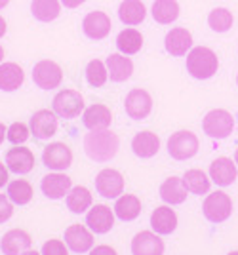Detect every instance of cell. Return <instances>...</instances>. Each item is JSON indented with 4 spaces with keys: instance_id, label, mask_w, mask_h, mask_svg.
<instances>
[{
    "instance_id": "cell-1",
    "label": "cell",
    "mask_w": 238,
    "mask_h": 255,
    "mask_svg": "<svg viewBox=\"0 0 238 255\" xmlns=\"http://www.w3.org/2000/svg\"><path fill=\"white\" fill-rule=\"evenodd\" d=\"M120 139L111 129H90L84 137V150L96 162H109L119 152Z\"/></svg>"
},
{
    "instance_id": "cell-2",
    "label": "cell",
    "mask_w": 238,
    "mask_h": 255,
    "mask_svg": "<svg viewBox=\"0 0 238 255\" xmlns=\"http://www.w3.org/2000/svg\"><path fill=\"white\" fill-rule=\"evenodd\" d=\"M217 69H219V59L214 50L206 46H196L187 53V71L193 78L208 80L216 75Z\"/></svg>"
},
{
    "instance_id": "cell-3",
    "label": "cell",
    "mask_w": 238,
    "mask_h": 255,
    "mask_svg": "<svg viewBox=\"0 0 238 255\" xmlns=\"http://www.w3.org/2000/svg\"><path fill=\"white\" fill-rule=\"evenodd\" d=\"M204 217L212 223H223L233 213V200L225 191H214L206 196L202 204Z\"/></svg>"
},
{
    "instance_id": "cell-4",
    "label": "cell",
    "mask_w": 238,
    "mask_h": 255,
    "mask_svg": "<svg viewBox=\"0 0 238 255\" xmlns=\"http://www.w3.org/2000/svg\"><path fill=\"white\" fill-rule=\"evenodd\" d=\"M204 133L214 139H225L235 129V118L225 109H214L210 111L202 120Z\"/></svg>"
},
{
    "instance_id": "cell-5",
    "label": "cell",
    "mask_w": 238,
    "mask_h": 255,
    "mask_svg": "<svg viewBox=\"0 0 238 255\" xmlns=\"http://www.w3.org/2000/svg\"><path fill=\"white\" fill-rule=\"evenodd\" d=\"M168 152L175 160H189L198 152V137L189 129H179L168 139Z\"/></svg>"
},
{
    "instance_id": "cell-6",
    "label": "cell",
    "mask_w": 238,
    "mask_h": 255,
    "mask_svg": "<svg viewBox=\"0 0 238 255\" xmlns=\"http://www.w3.org/2000/svg\"><path fill=\"white\" fill-rule=\"evenodd\" d=\"M54 113L61 118H76L84 113V97L76 90H61L54 97Z\"/></svg>"
},
{
    "instance_id": "cell-7",
    "label": "cell",
    "mask_w": 238,
    "mask_h": 255,
    "mask_svg": "<svg viewBox=\"0 0 238 255\" xmlns=\"http://www.w3.org/2000/svg\"><path fill=\"white\" fill-rule=\"evenodd\" d=\"M33 80L34 84L42 90H54L63 82V71L52 59H42L34 65Z\"/></svg>"
},
{
    "instance_id": "cell-8",
    "label": "cell",
    "mask_w": 238,
    "mask_h": 255,
    "mask_svg": "<svg viewBox=\"0 0 238 255\" xmlns=\"http://www.w3.org/2000/svg\"><path fill=\"white\" fill-rule=\"evenodd\" d=\"M124 109H126V115L133 120H143L151 115L152 111V97L147 90L143 88H133L130 94L126 96L124 101Z\"/></svg>"
},
{
    "instance_id": "cell-9",
    "label": "cell",
    "mask_w": 238,
    "mask_h": 255,
    "mask_svg": "<svg viewBox=\"0 0 238 255\" xmlns=\"http://www.w3.org/2000/svg\"><path fill=\"white\" fill-rule=\"evenodd\" d=\"M42 160L50 170L63 171L73 164V150L65 143L55 141V143H50V145L44 147Z\"/></svg>"
},
{
    "instance_id": "cell-10",
    "label": "cell",
    "mask_w": 238,
    "mask_h": 255,
    "mask_svg": "<svg viewBox=\"0 0 238 255\" xmlns=\"http://www.w3.org/2000/svg\"><path fill=\"white\" fill-rule=\"evenodd\" d=\"M96 189L105 198H119L124 192V175L119 170L105 168L96 177Z\"/></svg>"
},
{
    "instance_id": "cell-11",
    "label": "cell",
    "mask_w": 238,
    "mask_h": 255,
    "mask_svg": "<svg viewBox=\"0 0 238 255\" xmlns=\"http://www.w3.org/2000/svg\"><path fill=\"white\" fill-rule=\"evenodd\" d=\"M94 233L86 225L75 223L65 229V244L76 254H86L94 248Z\"/></svg>"
},
{
    "instance_id": "cell-12",
    "label": "cell",
    "mask_w": 238,
    "mask_h": 255,
    "mask_svg": "<svg viewBox=\"0 0 238 255\" xmlns=\"http://www.w3.org/2000/svg\"><path fill=\"white\" fill-rule=\"evenodd\" d=\"M164 240L154 231H141L131 240V255H164Z\"/></svg>"
},
{
    "instance_id": "cell-13",
    "label": "cell",
    "mask_w": 238,
    "mask_h": 255,
    "mask_svg": "<svg viewBox=\"0 0 238 255\" xmlns=\"http://www.w3.org/2000/svg\"><path fill=\"white\" fill-rule=\"evenodd\" d=\"M115 210H111L105 204H96L88 210L86 225L94 234H107L115 227Z\"/></svg>"
},
{
    "instance_id": "cell-14",
    "label": "cell",
    "mask_w": 238,
    "mask_h": 255,
    "mask_svg": "<svg viewBox=\"0 0 238 255\" xmlns=\"http://www.w3.org/2000/svg\"><path fill=\"white\" fill-rule=\"evenodd\" d=\"M31 133L38 139H50L57 133V115L50 109H40L31 117Z\"/></svg>"
},
{
    "instance_id": "cell-15",
    "label": "cell",
    "mask_w": 238,
    "mask_h": 255,
    "mask_svg": "<svg viewBox=\"0 0 238 255\" xmlns=\"http://www.w3.org/2000/svg\"><path fill=\"white\" fill-rule=\"evenodd\" d=\"M6 166L10 171L25 175L34 168V152L23 145H13L8 152H6Z\"/></svg>"
},
{
    "instance_id": "cell-16",
    "label": "cell",
    "mask_w": 238,
    "mask_h": 255,
    "mask_svg": "<svg viewBox=\"0 0 238 255\" xmlns=\"http://www.w3.org/2000/svg\"><path fill=\"white\" fill-rule=\"evenodd\" d=\"M238 166L237 162H233L227 156H217L212 164H210V179L214 181L219 187H227L237 181Z\"/></svg>"
},
{
    "instance_id": "cell-17",
    "label": "cell",
    "mask_w": 238,
    "mask_h": 255,
    "mask_svg": "<svg viewBox=\"0 0 238 255\" xmlns=\"http://www.w3.org/2000/svg\"><path fill=\"white\" fill-rule=\"evenodd\" d=\"M33 244L31 234L23 229H11L2 236L0 240V250L4 255H21L23 252H27Z\"/></svg>"
},
{
    "instance_id": "cell-18",
    "label": "cell",
    "mask_w": 238,
    "mask_h": 255,
    "mask_svg": "<svg viewBox=\"0 0 238 255\" xmlns=\"http://www.w3.org/2000/svg\"><path fill=\"white\" fill-rule=\"evenodd\" d=\"M40 187H42V192L48 198L57 200V198H63L65 194H69V191L73 189V179L67 173L54 171V173L44 175Z\"/></svg>"
},
{
    "instance_id": "cell-19",
    "label": "cell",
    "mask_w": 238,
    "mask_h": 255,
    "mask_svg": "<svg viewBox=\"0 0 238 255\" xmlns=\"http://www.w3.org/2000/svg\"><path fill=\"white\" fill-rule=\"evenodd\" d=\"M111 17L105 11H90L84 21H82V29L86 32V36L94 38V40H103L111 32Z\"/></svg>"
},
{
    "instance_id": "cell-20",
    "label": "cell",
    "mask_w": 238,
    "mask_h": 255,
    "mask_svg": "<svg viewBox=\"0 0 238 255\" xmlns=\"http://www.w3.org/2000/svg\"><path fill=\"white\" fill-rule=\"evenodd\" d=\"M131 150L139 158H152L160 150V137L154 131H139L131 139Z\"/></svg>"
},
{
    "instance_id": "cell-21",
    "label": "cell",
    "mask_w": 238,
    "mask_h": 255,
    "mask_svg": "<svg viewBox=\"0 0 238 255\" xmlns=\"http://www.w3.org/2000/svg\"><path fill=\"white\" fill-rule=\"evenodd\" d=\"M82 122L88 129H107L113 122V113L103 103H94L82 113Z\"/></svg>"
},
{
    "instance_id": "cell-22",
    "label": "cell",
    "mask_w": 238,
    "mask_h": 255,
    "mask_svg": "<svg viewBox=\"0 0 238 255\" xmlns=\"http://www.w3.org/2000/svg\"><path fill=\"white\" fill-rule=\"evenodd\" d=\"M151 227L154 233L162 234H172L177 229V213L172 210L170 204L166 206H158L154 212L151 213Z\"/></svg>"
},
{
    "instance_id": "cell-23",
    "label": "cell",
    "mask_w": 238,
    "mask_h": 255,
    "mask_svg": "<svg viewBox=\"0 0 238 255\" xmlns=\"http://www.w3.org/2000/svg\"><path fill=\"white\" fill-rule=\"evenodd\" d=\"M164 46H166V50L172 55L181 57L187 52H191V48H193V34L187 29H183V27H175V29H172L166 34Z\"/></svg>"
},
{
    "instance_id": "cell-24",
    "label": "cell",
    "mask_w": 238,
    "mask_h": 255,
    "mask_svg": "<svg viewBox=\"0 0 238 255\" xmlns=\"http://www.w3.org/2000/svg\"><path fill=\"white\" fill-rule=\"evenodd\" d=\"M105 65H107L109 78L113 82H124L133 73V61L130 57H126L124 53H111Z\"/></svg>"
},
{
    "instance_id": "cell-25",
    "label": "cell",
    "mask_w": 238,
    "mask_h": 255,
    "mask_svg": "<svg viewBox=\"0 0 238 255\" xmlns=\"http://www.w3.org/2000/svg\"><path fill=\"white\" fill-rule=\"evenodd\" d=\"M187 192L189 189L185 187V181L181 177H168L160 185V198L170 206H177V204H183L187 198Z\"/></svg>"
},
{
    "instance_id": "cell-26",
    "label": "cell",
    "mask_w": 238,
    "mask_h": 255,
    "mask_svg": "<svg viewBox=\"0 0 238 255\" xmlns=\"http://www.w3.org/2000/svg\"><path fill=\"white\" fill-rule=\"evenodd\" d=\"M25 80V73L17 63H0V90L4 92H15L17 88H21Z\"/></svg>"
},
{
    "instance_id": "cell-27",
    "label": "cell",
    "mask_w": 238,
    "mask_h": 255,
    "mask_svg": "<svg viewBox=\"0 0 238 255\" xmlns=\"http://www.w3.org/2000/svg\"><path fill=\"white\" fill-rule=\"evenodd\" d=\"M115 215L122 221H133L141 213V200L135 194H120L115 202Z\"/></svg>"
},
{
    "instance_id": "cell-28",
    "label": "cell",
    "mask_w": 238,
    "mask_h": 255,
    "mask_svg": "<svg viewBox=\"0 0 238 255\" xmlns=\"http://www.w3.org/2000/svg\"><path fill=\"white\" fill-rule=\"evenodd\" d=\"M119 15L126 25H139L147 17V8L141 0H124L119 8Z\"/></svg>"
},
{
    "instance_id": "cell-29",
    "label": "cell",
    "mask_w": 238,
    "mask_h": 255,
    "mask_svg": "<svg viewBox=\"0 0 238 255\" xmlns=\"http://www.w3.org/2000/svg\"><path fill=\"white\" fill-rule=\"evenodd\" d=\"M92 202H94L92 192H90V189L82 187V185L73 187V189L69 191V194H67V208L73 213L88 212V210L92 208Z\"/></svg>"
},
{
    "instance_id": "cell-30",
    "label": "cell",
    "mask_w": 238,
    "mask_h": 255,
    "mask_svg": "<svg viewBox=\"0 0 238 255\" xmlns=\"http://www.w3.org/2000/svg\"><path fill=\"white\" fill-rule=\"evenodd\" d=\"M31 11L38 21H54L61 13V0H33Z\"/></svg>"
},
{
    "instance_id": "cell-31",
    "label": "cell",
    "mask_w": 238,
    "mask_h": 255,
    "mask_svg": "<svg viewBox=\"0 0 238 255\" xmlns=\"http://www.w3.org/2000/svg\"><path fill=\"white\" fill-rule=\"evenodd\" d=\"M119 52L124 55H133L143 48V34L137 29H124L117 38Z\"/></svg>"
},
{
    "instance_id": "cell-32",
    "label": "cell",
    "mask_w": 238,
    "mask_h": 255,
    "mask_svg": "<svg viewBox=\"0 0 238 255\" xmlns=\"http://www.w3.org/2000/svg\"><path fill=\"white\" fill-rule=\"evenodd\" d=\"M152 17L154 21L168 25L179 17V4L177 0H156L152 4Z\"/></svg>"
},
{
    "instance_id": "cell-33",
    "label": "cell",
    "mask_w": 238,
    "mask_h": 255,
    "mask_svg": "<svg viewBox=\"0 0 238 255\" xmlns=\"http://www.w3.org/2000/svg\"><path fill=\"white\" fill-rule=\"evenodd\" d=\"M33 185L27 179H13L8 183V196L13 204L25 206L33 200Z\"/></svg>"
},
{
    "instance_id": "cell-34",
    "label": "cell",
    "mask_w": 238,
    "mask_h": 255,
    "mask_svg": "<svg viewBox=\"0 0 238 255\" xmlns=\"http://www.w3.org/2000/svg\"><path fill=\"white\" fill-rule=\"evenodd\" d=\"M185 187L189 189V192L193 194H206L210 191V185H212V179L210 175H206L202 170H187L183 175Z\"/></svg>"
},
{
    "instance_id": "cell-35",
    "label": "cell",
    "mask_w": 238,
    "mask_h": 255,
    "mask_svg": "<svg viewBox=\"0 0 238 255\" xmlns=\"http://www.w3.org/2000/svg\"><path fill=\"white\" fill-rule=\"evenodd\" d=\"M109 78V71H107V65L103 63L101 59H92L86 67V80L90 86L94 88H101L105 86Z\"/></svg>"
},
{
    "instance_id": "cell-36",
    "label": "cell",
    "mask_w": 238,
    "mask_h": 255,
    "mask_svg": "<svg viewBox=\"0 0 238 255\" xmlns=\"http://www.w3.org/2000/svg\"><path fill=\"white\" fill-rule=\"evenodd\" d=\"M233 11H229L227 8H216L208 15V23L216 32H227L233 27Z\"/></svg>"
},
{
    "instance_id": "cell-37",
    "label": "cell",
    "mask_w": 238,
    "mask_h": 255,
    "mask_svg": "<svg viewBox=\"0 0 238 255\" xmlns=\"http://www.w3.org/2000/svg\"><path fill=\"white\" fill-rule=\"evenodd\" d=\"M29 137H31V126H27L25 122H13L8 128V141L13 145H23Z\"/></svg>"
},
{
    "instance_id": "cell-38",
    "label": "cell",
    "mask_w": 238,
    "mask_h": 255,
    "mask_svg": "<svg viewBox=\"0 0 238 255\" xmlns=\"http://www.w3.org/2000/svg\"><path fill=\"white\" fill-rule=\"evenodd\" d=\"M42 255H69V246L63 240H46L42 246Z\"/></svg>"
},
{
    "instance_id": "cell-39",
    "label": "cell",
    "mask_w": 238,
    "mask_h": 255,
    "mask_svg": "<svg viewBox=\"0 0 238 255\" xmlns=\"http://www.w3.org/2000/svg\"><path fill=\"white\" fill-rule=\"evenodd\" d=\"M11 215H13V202L10 200L8 194L0 192V223L8 221Z\"/></svg>"
},
{
    "instance_id": "cell-40",
    "label": "cell",
    "mask_w": 238,
    "mask_h": 255,
    "mask_svg": "<svg viewBox=\"0 0 238 255\" xmlns=\"http://www.w3.org/2000/svg\"><path fill=\"white\" fill-rule=\"evenodd\" d=\"M90 255H119V254H117V250H115L113 246L101 244V246L92 248V250H90Z\"/></svg>"
},
{
    "instance_id": "cell-41",
    "label": "cell",
    "mask_w": 238,
    "mask_h": 255,
    "mask_svg": "<svg viewBox=\"0 0 238 255\" xmlns=\"http://www.w3.org/2000/svg\"><path fill=\"white\" fill-rule=\"evenodd\" d=\"M8 183H10V168L4 162H0V189Z\"/></svg>"
},
{
    "instance_id": "cell-42",
    "label": "cell",
    "mask_w": 238,
    "mask_h": 255,
    "mask_svg": "<svg viewBox=\"0 0 238 255\" xmlns=\"http://www.w3.org/2000/svg\"><path fill=\"white\" fill-rule=\"evenodd\" d=\"M86 0H61V4L65 6V8H78L80 4H84Z\"/></svg>"
},
{
    "instance_id": "cell-43",
    "label": "cell",
    "mask_w": 238,
    "mask_h": 255,
    "mask_svg": "<svg viewBox=\"0 0 238 255\" xmlns=\"http://www.w3.org/2000/svg\"><path fill=\"white\" fill-rule=\"evenodd\" d=\"M4 139H8V128L4 126V122H0V145L4 143Z\"/></svg>"
},
{
    "instance_id": "cell-44",
    "label": "cell",
    "mask_w": 238,
    "mask_h": 255,
    "mask_svg": "<svg viewBox=\"0 0 238 255\" xmlns=\"http://www.w3.org/2000/svg\"><path fill=\"white\" fill-rule=\"evenodd\" d=\"M6 31H8V23H6V19L0 15V38L6 34Z\"/></svg>"
},
{
    "instance_id": "cell-45",
    "label": "cell",
    "mask_w": 238,
    "mask_h": 255,
    "mask_svg": "<svg viewBox=\"0 0 238 255\" xmlns=\"http://www.w3.org/2000/svg\"><path fill=\"white\" fill-rule=\"evenodd\" d=\"M21 255H42V252H36V250H31V248H29V250H27V252H23Z\"/></svg>"
},
{
    "instance_id": "cell-46",
    "label": "cell",
    "mask_w": 238,
    "mask_h": 255,
    "mask_svg": "<svg viewBox=\"0 0 238 255\" xmlns=\"http://www.w3.org/2000/svg\"><path fill=\"white\" fill-rule=\"evenodd\" d=\"M4 55H6V52H4V48L0 46V63H4Z\"/></svg>"
},
{
    "instance_id": "cell-47",
    "label": "cell",
    "mask_w": 238,
    "mask_h": 255,
    "mask_svg": "<svg viewBox=\"0 0 238 255\" xmlns=\"http://www.w3.org/2000/svg\"><path fill=\"white\" fill-rule=\"evenodd\" d=\"M8 4H10V0H0V10H2V8H6Z\"/></svg>"
},
{
    "instance_id": "cell-48",
    "label": "cell",
    "mask_w": 238,
    "mask_h": 255,
    "mask_svg": "<svg viewBox=\"0 0 238 255\" xmlns=\"http://www.w3.org/2000/svg\"><path fill=\"white\" fill-rule=\"evenodd\" d=\"M235 162H237V166H238V147H237V150H235Z\"/></svg>"
},
{
    "instance_id": "cell-49",
    "label": "cell",
    "mask_w": 238,
    "mask_h": 255,
    "mask_svg": "<svg viewBox=\"0 0 238 255\" xmlns=\"http://www.w3.org/2000/svg\"><path fill=\"white\" fill-rule=\"evenodd\" d=\"M227 255H238V252H229Z\"/></svg>"
},
{
    "instance_id": "cell-50",
    "label": "cell",
    "mask_w": 238,
    "mask_h": 255,
    "mask_svg": "<svg viewBox=\"0 0 238 255\" xmlns=\"http://www.w3.org/2000/svg\"><path fill=\"white\" fill-rule=\"evenodd\" d=\"M237 84H238V76H237Z\"/></svg>"
}]
</instances>
